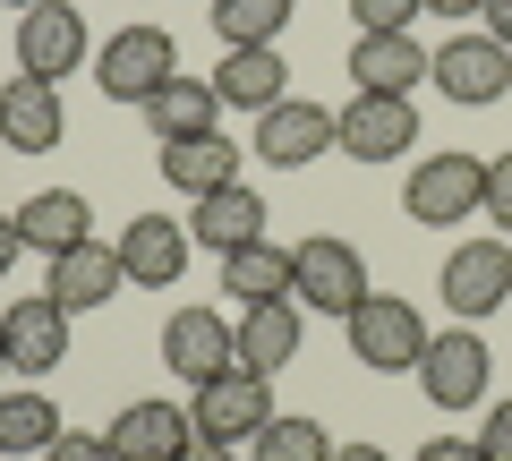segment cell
<instances>
[{"mask_svg": "<svg viewBox=\"0 0 512 461\" xmlns=\"http://www.w3.org/2000/svg\"><path fill=\"white\" fill-rule=\"evenodd\" d=\"M163 368L180 385H214L222 368H239V325L222 308H180L163 325Z\"/></svg>", "mask_w": 512, "mask_h": 461, "instance_id": "9c48e42d", "label": "cell"}, {"mask_svg": "<svg viewBox=\"0 0 512 461\" xmlns=\"http://www.w3.org/2000/svg\"><path fill=\"white\" fill-rule=\"evenodd\" d=\"M26 257V240H18V214H0V282H9V265Z\"/></svg>", "mask_w": 512, "mask_h": 461, "instance_id": "836d02e7", "label": "cell"}, {"mask_svg": "<svg viewBox=\"0 0 512 461\" xmlns=\"http://www.w3.org/2000/svg\"><path fill=\"white\" fill-rule=\"evenodd\" d=\"M111 248H120V274H128V282H146V291H171V282L188 274V257H197L188 222H171V214H137Z\"/></svg>", "mask_w": 512, "mask_h": 461, "instance_id": "5bb4252c", "label": "cell"}, {"mask_svg": "<svg viewBox=\"0 0 512 461\" xmlns=\"http://www.w3.org/2000/svg\"><path fill=\"white\" fill-rule=\"evenodd\" d=\"M43 461H111V436H77V427H60Z\"/></svg>", "mask_w": 512, "mask_h": 461, "instance_id": "4dcf8cb0", "label": "cell"}, {"mask_svg": "<svg viewBox=\"0 0 512 461\" xmlns=\"http://www.w3.org/2000/svg\"><path fill=\"white\" fill-rule=\"evenodd\" d=\"M214 94H222V111H256V120H265V111L291 94V69H282L274 43H239V52H222Z\"/></svg>", "mask_w": 512, "mask_h": 461, "instance_id": "e0dca14e", "label": "cell"}, {"mask_svg": "<svg viewBox=\"0 0 512 461\" xmlns=\"http://www.w3.org/2000/svg\"><path fill=\"white\" fill-rule=\"evenodd\" d=\"M291 359H299V299H256V308H239V368L282 376Z\"/></svg>", "mask_w": 512, "mask_h": 461, "instance_id": "603a6c76", "label": "cell"}, {"mask_svg": "<svg viewBox=\"0 0 512 461\" xmlns=\"http://www.w3.org/2000/svg\"><path fill=\"white\" fill-rule=\"evenodd\" d=\"M282 26H291V0H214L222 52H239V43H274Z\"/></svg>", "mask_w": 512, "mask_h": 461, "instance_id": "4316f807", "label": "cell"}, {"mask_svg": "<svg viewBox=\"0 0 512 461\" xmlns=\"http://www.w3.org/2000/svg\"><path fill=\"white\" fill-rule=\"evenodd\" d=\"M427 77L444 86V103H504L512 94V52L478 26V35H453L436 60H427Z\"/></svg>", "mask_w": 512, "mask_h": 461, "instance_id": "30bf717a", "label": "cell"}, {"mask_svg": "<svg viewBox=\"0 0 512 461\" xmlns=\"http://www.w3.org/2000/svg\"><path fill=\"white\" fill-rule=\"evenodd\" d=\"M333 461H393L384 444H333Z\"/></svg>", "mask_w": 512, "mask_h": 461, "instance_id": "8d00e7d4", "label": "cell"}, {"mask_svg": "<svg viewBox=\"0 0 512 461\" xmlns=\"http://www.w3.org/2000/svg\"><path fill=\"white\" fill-rule=\"evenodd\" d=\"M487 222H495V231H512V154H495V163H487Z\"/></svg>", "mask_w": 512, "mask_h": 461, "instance_id": "f546056e", "label": "cell"}, {"mask_svg": "<svg viewBox=\"0 0 512 461\" xmlns=\"http://www.w3.org/2000/svg\"><path fill=\"white\" fill-rule=\"evenodd\" d=\"M180 461H239V453H231V444H214V436H197V444H188Z\"/></svg>", "mask_w": 512, "mask_h": 461, "instance_id": "d590c367", "label": "cell"}, {"mask_svg": "<svg viewBox=\"0 0 512 461\" xmlns=\"http://www.w3.org/2000/svg\"><path fill=\"white\" fill-rule=\"evenodd\" d=\"M18 69L26 77H69V69H86L94 60V43H86V18H77V0H35V9H18Z\"/></svg>", "mask_w": 512, "mask_h": 461, "instance_id": "52a82bcc", "label": "cell"}, {"mask_svg": "<svg viewBox=\"0 0 512 461\" xmlns=\"http://www.w3.org/2000/svg\"><path fill=\"white\" fill-rule=\"evenodd\" d=\"M504 299H512V248L504 240H461L453 257H444V308H453L461 325L495 316Z\"/></svg>", "mask_w": 512, "mask_h": 461, "instance_id": "8fae6325", "label": "cell"}, {"mask_svg": "<svg viewBox=\"0 0 512 461\" xmlns=\"http://www.w3.org/2000/svg\"><path fill=\"white\" fill-rule=\"evenodd\" d=\"M291 299H308V316H350L367 299V265L350 240H299L291 248Z\"/></svg>", "mask_w": 512, "mask_h": 461, "instance_id": "8992f818", "label": "cell"}, {"mask_svg": "<svg viewBox=\"0 0 512 461\" xmlns=\"http://www.w3.org/2000/svg\"><path fill=\"white\" fill-rule=\"evenodd\" d=\"M342 325H350V359H359V368H376V376L419 368V351H427V316L410 308V299H393V291H367Z\"/></svg>", "mask_w": 512, "mask_h": 461, "instance_id": "3957f363", "label": "cell"}, {"mask_svg": "<svg viewBox=\"0 0 512 461\" xmlns=\"http://www.w3.org/2000/svg\"><path fill=\"white\" fill-rule=\"evenodd\" d=\"M120 248H103V240H77L69 257H52V282H43V291L60 299V308L69 316H86V308H111V299H120Z\"/></svg>", "mask_w": 512, "mask_h": 461, "instance_id": "d6986e66", "label": "cell"}, {"mask_svg": "<svg viewBox=\"0 0 512 461\" xmlns=\"http://www.w3.org/2000/svg\"><path fill=\"white\" fill-rule=\"evenodd\" d=\"M487 368H495L487 333L478 325H444V333H427V351H419V393L436 410H470L478 393H487Z\"/></svg>", "mask_w": 512, "mask_h": 461, "instance_id": "5b68a950", "label": "cell"}, {"mask_svg": "<svg viewBox=\"0 0 512 461\" xmlns=\"http://www.w3.org/2000/svg\"><path fill=\"white\" fill-rule=\"evenodd\" d=\"M402 214L419 222V231H453V222L487 214V163H478V154H453V146H444L436 163H410Z\"/></svg>", "mask_w": 512, "mask_h": 461, "instance_id": "6da1fadb", "label": "cell"}, {"mask_svg": "<svg viewBox=\"0 0 512 461\" xmlns=\"http://www.w3.org/2000/svg\"><path fill=\"white\" fill-rule=\"evenodd\" d=\"M0 333H9V368H18L26 385H43V376L69 359V308H60L52 291H43V299H9Z\"/></svg>", "mask_w": 512, "mask_h": 461, "instance_id": "4fadbf2b", "label": "cell"}, {"mask_svg": "<svg viewBox=\"0 0 512 461\" xmlns=\"http://www.w3.org/2000/svg\"><path fill=\"white\" fill-rule=\"evenodd\" d=\"M427 43L419 35H359L350 43V94H410L427 77Z\"/></svg>", "mask_w": 512, "mask_h": 461, "instance_id": "ac0fdd59", "label": "cell"}, {"mask_svg": "<svg viewBox=\"0 0 512 461\" xmlns=\"http://www.w3.org/2000/svg\"><path fill=\"white\" fill-rule=\"evenodd\" d=\"M146 129H154V146H180V137H214L222 129V94H214V77H171L163 94L146 103Z\"/></svg>", "mask_w": 512, "mask_h": 461, "instance_id": "44dd1931", "label": "cell"}, {"mask_svg": "<svg viewBox=\"0 0 512 461\" xmlns=\"http://www.w3.org/2000/svg\"><path fill=\"white\" fill-rule=\"evenodd\" d=\"M256 461H333V436L316 419H282L274 410V419L256 427Z\"/></svg>", "mask_w": 512, "mask_h": 461, "instance_id": "83f0119b", "label": "cell"}, {"mask_svg": "<svg viewBox=\"0 0 512 461\" xmlns=\"http://www.w3.org/2000/svg\"><path fill=\"white\" fill-rule=\"evenodd\" d=\"M427 0H350V18H359V35H410L419 26Z\"/></svg>", "mask_w": 512, "mask_h": 461, "instance_id": "f1b7e54d", "label": "cell"}, {"mask_svg": "<svg viewBox=\"0 0 512 461\" xmlns=\"http://www.w3.org/2000/svg\"><path fill=\"white\" fill-rule=\"evenodd\" d=\"M0 9H35V0H0Z\"/></svg>", "mask_w": 512, "mask_h": 461, "instance_id": "ab89813d", "label": "cell"}, {"mask_svg": "<svg viewBox=\"0 0 512 461\" xmlns=\"http://www.w3.org/2000/svg\"><path fill=\"white\" fill-rule=\"evenodd\" d=\"M103 436H111V461H180L197 444V419L180 402H128Z\"/></svg>", "mask_w": 512, "mask_h": 461, "instance_id": "2e32d148", "label": "cell"}, {"mask_svg": "<svg viewBox=\"0 0 512 461\" xmlns=\"http://www.w3.org/2000/svg\"><path fill=\"white\" fill-rule=\"evenodd\" d=\"M0 376H9V333H0Z\"/></svg>", "mask_w": 512, "mask_h": 461, "instance_id": "f35d334b", "label": "cell"}, {"mask_svg": "<svg viewBox=\"0 0 512 461\" xmlns=\"http://www.w3.org/2000/svg\"><path fill=\"white\" fill-rule=\"evenodd\" d=\"M222 299H239V308H256V299H291V248L274 240H248L222 257Z\"/></svg>", "mask_w": 512, "mask_h": 461, "instance_id": "d4e9b609", "label": "cell"}, {"mask_svg": "<svg viewBox=\"0 0 512 461\" xmlns=\"http://www.w3.org/2000/svg\"><path fill=\"white\" fill-rule=\"evenodd\" d=\"M94 77H103L111 103H137V111H146L154 94L180 77V52H171L163 26H120V35H103V60H94Z\"/></svg>", "mask_w": 512, "mask_h": 461, "instance_id": "277c9868", "label": "cell"}, {"mask_svg": "<svg viewBox=\"0 0 512 461\" xmlns=\"http://www.w3.org/2000/svg\"><path fill=\"white\" fill-rule=\"evenodd\" d=\"M188 419H197V436L214 444H256V427L274 419V376H256V368H222L214 385H197V402H188Z\"/></svg>", "mask_w": 512, "mask_h": 461, "instance_id": "ba28073f", "label": "cell"}, {"mask_svg": "<svg viewBox=\"0 0 512 461\" xmlns=\"http://www.w3.org/2000/svg\"><path fill=\"white\" fill-rule=\"evenodd\" d=\"M333 154V111L308 103V94H282L265 120H256V163H282V171H308Z\"/></svg>", "mask_w": 512, "mask_h": 461, "instance_id": "7c38bea8", "label": "cell"}, {"mask_svg": "<svg viewBox=\"0 0 512 461\" xmlns=\"http://www.w3.org/2000/svg\"><path fill=\"white\" fill-rule=\"evenodd\" d=\"M478 444H487V461H512V402H495V410H487Z\"/></svg>", "mask_w": 512, "mask_h": 461, "instance_id": "1f68e13d", "label": "cell"}, {"mask_svg": "<svg viewBox=\"0 0 512 461\" xmlns=\"http://www.w3.org/2000/svg\"><path fill=\"white\" fill-rule=\"evenodd\" d=\"M427 9H436V18H478L487 0H427Z\"/></svg>", "mask_w": 512, "mask_h": 461, "instance_id": "74e56055", "label": "cell"}, {"mask_svg": "<svg viewBox=\"0 0 512 461\" xmlns=\"http://www.w3.org/2000/svg\"><path fill=\"white\" fill-rule=\"evenodd\" d=\"M478 18H487V35L504 43V52H512V0H487V9H478Z\"/></svg>", "mask_w": 512, "mask_h": 461, "instance_id": "e575fe53", "label": "cell"}, {"mask_svg": "<svg viewBox=\"0 0 512 461\" xmlns=\"http://www.w3.org/2000/svg\"><path fill=\"white\" fill-rule=\"evenodd\" d=\"M419 461H487V444H478V436H427Z\"/></svg>", "mask_w": 512, "mask_h": 461, "instance_id": "d6a6232c", "label": "cell"}, {"mask_svg": "<svg viewBox=\"0 0 512 461\" xmlns=\"http://www.w3.org/2000/svg\"><path fill=\"white\" fill-rule=\"evenodd\" d=\"M18 240L35 248V257H69L77 240H94V205L77 197V188H35V197L18 205Z\"/></svg>", "mask_w": 512, "mask_h": 461, "instance_id": "ffe728a7", "label": "cell"}, {"mask_svg": "<svg viewBox=\"0 0 512 461\" xmlns=\"http://www.w3.org/2000/svg\"><path fill=\"white\" fill-rule=\"evenodd\" d=\"M154 171H163L171 188H188V197H214V188L239 180V146L222 129L214 137H180V146H163V163H154Z\"/></svg>", "mask_w": 512, "mask_h": 461, "instance_id": "cb8c5ba5", "label": "cell"}, {"mask_svg": "<svg viewBox=\"0 0 512 461\" xmlns=\"http://www.w3.org/2000/svg\"><path fill=\"white\" fill-rule=\"evenodd\" d=\"M419 146V103L410 94H350L333 111V154L350 163H402Z\"/></svg>", "mask_w": 512, "mask_h": 461, "instance_id": "7a4b0ae2", "label": "cell"}, {"mask_svg": "<svg viewBox=\"0 0 512 461\" xmlns=\"http://www.w3.org/2000/svg\"><path fill=\"white\" fill-rule=\"evenodd\" d=\"M188 240L197 248H214V257H231V248H248V240H265V197L256 188H214V197H197V214H188Z\"/></svg>", "mask_w": 512, "mask_h": 461, "instance_id": "7402d4cb", "label": "cell"}, {"mask_svg": "<svg viewBox=\"0 0 512 461\" xmlns=\"http://www.w3.org/2000/svg\"><path fill=\"white\" fill-rule=\"evenodd\" d=\"M60 427H69V419H60V402H52L43 385L0 393V453H18V461H26V453H52Z\"/></svg>", "mask_w": 512, "mask_h": 461, "instance_id": "484cf974", "label": "cell"}, {"mask_svg": "<svg viewBox=\"0 0 512 461\" xmlns=\"http://www.w3.org/2000/svg\"><path fill=\"white\" fill-rule=\"evenodd\" d=\"M60 129H69V111H60L52 77H26L18 69L9 86H0V146H9V154H52Z\"/></svg>", "mask_w": 512, "mask_h": 461, "instance_id": "9a60e30c", "label": "cell"}]
</instances>
